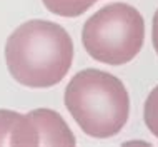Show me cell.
I'll use <instances>...</instances> for the list:
<instances>
[{"label": "cell", "instance_id": "8992f818", "mask_svg": "<svg viewBox=\"0 0 158 147\" xmlns=\"http://www.w3.org/2000/svg\"><path fill=\"white\" fill-rule=\"evenodd\" d=\"M42 2L52 14L60 17H78L95 3L93 0H42Z\"/></svg>", "mask_w": 158, "mask_h": 147}, {"label": "cell", "instance_id": "7a4b0ae2", "mask_svg": "<svg viewBox=\"0 0 158 147\" xmlns=\"http://www.w3.org/2000/svg\"><path fill=\"white\" fill-rule=\"evenodd\" d=\"M65 105L80 129L97 139L118 134L130 114L123 82L98 69H85L72 77L65 89Z\"/></svg>", "mask_w": 158, "mask_h": 147}, {"label": "cell", "instance_id": "5b68a950", "mask_svg": "<svg viewBox=\"0 0 158 147\" xmlns=\"http://www.w3.org/2000/svg\"><path fill=\"white\" fill-rule=\"evenodd\" d=\"M0 145H40L37 127L28 114L0 109Z\"/></svg>", "mask_w": 158, "mask_h": 147}, {"label": "cell", "instance_id": "277c9868", "mask_svg": "<svg viewBox=\"0 0 158 147\" xmlns=\"http://www.w3.org/2000/svg\"><path fill=\"white\" fill-rule=\"evenodd\" d=\"M28 117L35 124L42 145H75L73 134L58 112L50 109H35L28 114Z\"/></svg>", "mask_w": 158, "mask_h": 147}, {"label": "cell", "instance_id": "6da1fadb", "mask_svg": "<svg viewBox=\"0 0 158 147\" xmlns=\"http://www.w3.org/2000/svg\"><path fill=\"white\" fill-rule=\"evenodd\" d=\"M73 42L68 32L48 20H28L17 27L5 44L8 72L22 85L52 87L68 74Z\"/></svg>", "mask_w": 158, "mask_h": 147}, {"label": "cell", "instance_id": "9c48e42d", "mask_svg": "<svg viewBox=\"0 0 158 147\" xmlns=\"http://www.w3.org/2000/svg\"><path fill=\"white\" fill-rule=\"evenodd\" d=\"M93 2H97V0H93Z\"/></svg>", "mask_w": 158, "mask_h": 147}, {"label": "cell", "instance_id": "52a82bcc", "mask_svg": "<svg viewBox=\"0 0 158 147\" xmlns=\"http://www.w3.org/2000/svg\"><path fill=\"white\" fill-rule=\"evenodd\" d=\"M145 124L148 131L155 137H158V85L148 94L145 102Z\"/></svg>", "mask_w": 158, "mask_h": 147}, {"label": "cell", "instance_id": "3957f363", "mask_svg": "<svg viewBox=\"0 0 158 147\" xmlns=\"http://www.w3.org/2000/svg\"><path fill=\"white\" fill-rule=\"evenodd\" d=\"M145 40V20L128 3H110L85 22L82 42L92 59L123 65L136 57Z\"/></svg>", "mask_w": 158, "mask_h": 147}, {"label": "cell", "instance_id": "ba28073f", "mask_svg": "<svg viewBox=\"0 0 158 147\" xmlns=\"http://www.w3.org/2000/svg\"><path fill=\"white\" fill-rule=\"evenodd\" d=\"M152 40H153V47L155 52L158 54V10L153 15V29H152Z\"/></svg>", "mask_w": 158, "mask_h": 147}]
</instances>
